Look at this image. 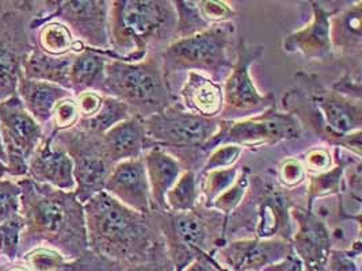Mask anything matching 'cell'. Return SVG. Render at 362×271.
I'll use <instances>...</instances> for the list:
<instances>
[{
    "label": "cell",
    "instance_id": "obj_28",
    "mask_svg": "<svg viewBox=\"0 0 362 271\" xmlns=\"http://www.w3.org/2000/svg\"><path fill=\"white\" fill-rule=\"evenodd\" d=\"M332 159H334V166L329 171L307 176L305 188H307L308 209L317 200L341 195L346 169L353 162L361 160V157H357L356 155L347 152L342 148H332Z\"/></svg>",
    "mask_w": 362,
    "mask_h": 271
},
{
    "label": "cell",
    "instance_id": "obj_13",
    "mask_svg": "<svg viewBox=\"0 0 362 271\" xmlns=\"http://www.w3.org/2000/svg\"><path fill=\"white\" fill-rule=\"evenodd\" d=\"M102 136L78 126L54 136L72 160L75 194L82 203L103 191L107 178L115 169V163L105 150Z\"/></svg>",
    "mask_w": 362,
    "mask_h": 271
},
{
    "label": "cell",
    "instance_id": "obj_25",
    "mask_svg": "<svg viewBox=\"0 0 362 271\" xmlns=\"http://www.w3.org/2000/svg\"><path fill=\"white\" fill-rule=\"evenodd\" d=\"M105 150L117 164L124 160L141 157L148 150L143 119L131 117L103 133Z\"/></svg>",
    "mask_w": 362,
    "mask_h": 271
},
{
    "label": "cell",
    "instance_id": "obj_34",
    "mask_svg": "<svg viewBox=\"0 0 362 271\" xmlns=\"http://www.w3.org/2000/svg\"><path fill=\"white\" fill-rule=\"evenodd\" d=\"M22 263L30 271H68L69 260L49 247H35L21 256Z\"/></svg>",
    "mask_w": 362,
    "mask_h": 271
},
{
    "label": "cell",
    "instance_id": "obj_41",
    "mask_svg": "<svg viewBox=\"0 0 362 271\" xmlns=\"http://www.w3.org/2000/svg\"><path fill=\"white\" fill-rule=\"evenodd\" d=\"M276 171V178L285 188H297L307 183V171L298 157H286Z\"/></svg>",
    "mask_w": 362,
    "mask_h": 271
},
{
    "label": "cell",
    "instance_id": "obj_21",
    "mask_svg": "<svg viewBox=\"0 0 362 271\" xmlns=\"http://www.w3.org/2000/svg\"><path fill=\"white\" fill-rule=\"evenodd\" d=\"M103 191L112 195L118 203L136 212H156L151 197L143 156L117 163L105 183Z\"/></svg>",
    "mask_w": 362,
    "mask_h": 271
},
{
    "label": "cell",
    "instance_id": "obj_38",
    "mask_svg": "<svg viewBox=\"0 0 362 271\" xmlns=\"http://www.w3.org/2000/svg\"><path fill=\"white\" fill-rule=\"evenodd\" d=\"M243 152H245V150L239 145H233V144L218 145L208 155V157H206L202 169L198 172V175L206 174V172L214 171V169L233 167V166L238 164V162L240 160Z\"/></svg>",
    "mask_w": 362,
    "mask_h": 271
},
{
    "label": "cell",
    "instance_id": "obj_47",
    "mask_svg": "<svg viewBox=\"0 0 362 271\" xmlns=\"http://www.w3.org/2000/svg\"><path fill=\"white\" fill-rule=\"evenodd\" d=\"M183 271H221L211 255H201Z\"/></svg>",
    "mask_w": 362,
    "mask_h": 271
},
{
    "label": "cell",
    "instance_id": "obj_49",
    "mask_svg": "<svg viewBox=\"0 0 362 271\" xmlns=\"http://www.w3.org/2000/svg\"><path fill=\"white\" fill-rule=\"evenodd\" d=\"M7 178V166L0 162V179Z\"/></svg>",
    "mask_w": 362,
    "mask_h": 271
},
{
    "label": "cell",
    "instance_id": "obj_42",
    "mask_svg": "<svg viewBox=\"0 0 362 271\" xmlns=\"http://www.w3.org/2000/svg\"><path fill=\"white\" fill-rule=\"evenodd\" d=\"M197 4L201 16L211 26L232 22L238 17L230 3L223 0H201L197 1Z\"/></svg>",
    "mask_w": 362,
    "mask_h": 271
},
{
    "label": "cell",
    "instance_id": "obj_9",
    "mask_svg": "<svg viewBox=\"0 0 362 271\" xmlns=\"http://www.w3.org/2000/svg\"><path fill=\"white\" fill-rule=\"evenodd\" d=\"M165 248L174 271H183L201 255H212L226 244L227 216L198 203L183 213L158 212Z\"/></svg>",
    "mask_w": 362,
    "mask_h": 271
},
{
    "label": "cell",
    "instance_id": "obj_11",
    "mask_svg": "<svg viewBox=\"0 0 362 271\" xmlns=\"http://www.w3.org/2000/svg\"><path fill=\"white\" fill-rule=\"evenodd\" d=\"M266 51L264 44H251L239 35L235 47V60L228 76L223 82V110L218 119L239 121L258 116L276 104L272 91L262 94L251 78V67Z\"/></svg>",
    "mask_w": 362,
    "mask_h": 271
},
{
    "label": "cell",
    "instance_id": "obj_23",
    "mask_svg": "<svg viewBox=\"0 0 362 271\" xmlns=\"http://www.w3.org/2000/svg\"><path fill=\"white\" fill-rule=\"evenodd\" d=\"M17 95L26 112L44 129L49 126L54 106L62 100L74 97L71 91L60 85L40 80H29L22 75V72L18 76Z\"/></svg>",
    "mask_w": 362,
    "mask_h": 271
},
{
    "label": "cell",
    "instance_id": "obj_8",
    "mask_svg": "<svg viewBox=\"0 0 362 271\" xmlns=\"http://www.w3.org/2000/svg\"><path fill=\"white\" fill-rule=\"evenodd\" d=\"M236 25H212L205 32L175 40L159 51L165 75L199 72L223 85L235 60Z\"/></svg>",
    "mask_w": 362,
    "mask_h": 271
},
{
    "label": "cell",
    "instance_id": "obj_33",
    "mask_svg": "<svg viewBox=\"0 0 362 271\" xmlns=\"http://www.w3.org/2000/svg\"><path fill=\"white\" fill-rule=\"evenodd\" d=\"M173 3L177 14L175 40L192 37L211 28V25L201 16L197 1L175 0Z\"/></svg>",
    "mask_w": 362,
    "mask_h": 271
},
{
    "label": "cell",
    "instance_id": "obj_27",
    "mask_svg": "<svg viewBox=\"0 0 362 271\" xmlns=\"http://www.w3.org/2000/svg\"><path fill=\"white\" fill-rule=\"evenodd\" d=\"M74 54L50 56L35 47L23 60L21 72L29 80L48 82L69 91V68Z\"/></svg>",
    "mask_w": 362,
    "mask_h": 271
},
{
    "label": "cell",
    "instance_id": "obj_6",
    "mask_svg": "<svg viewBox=\"0 0 362 271\" xmlns=\"http://www.w3.org/2000/svg\"><path fill=\"white\" fill-rule=\"evenodd\" d=\"M98 92L122 102L132 117L140 119L159 114L178 102L159 51L151 52L140 61L109 60Z\"/></svg>",
    "mask_w": 362,
    "mask_h": 271
},
{
    "label": "cell",
    "instance_id": "obj_45",
    "mask_svg": "<svg viewBox=\"0 0 362 271\" xmlns=\"http://www.w3.org/2000/svg\"><path fill=\"white\" fill-rule=\"evenodd\" d=\"M81 113V119L94 117L102 106V95L97 91H84L75 97Z\"/></svg>",
    "mask_w": 362,
    "mask_h": 271
},
{
    "label": "cell",
    "instance_id": "obj_7",
    "mask_svg": "<svg viewBox=\"0 0 362 271\" xmlns=\"http://www.w3.org/2000/svg\"><path fill=\"white\" fill-rule=\"evenodd\" d=\"M147 145L174 156L185 171L198 172L209 153L208 143L220 129L221 119H205L186 112L180 101L165 112L143 119Z\"/></svg>",
    "mask_w": 362,
    "mask_h": 271
},
{
    "label": "cell",
    "instance_id": "obj_4",
    "mask_svg": "<svg viewBox=\"0 0 362 271\" xmlns=\"http://www.w3.org/2000/svg\"><path fill=\"white\" fill-rule=\"evenodd\" d=\"M304 187L281 186L274 169L251 174L245 198L227 217V240L230 235L245 232V237L291 241L295 232L291 210L295 206H307V188L301 191Z\"/></svg>",
    "mask_w": 362,
    "mask_h": 271
},
{
    "label": "cell",
    "instance_id": "obj_24",
    "mask_svg": "<svg viewBox=\"0 0 362 271\" xmlns=\"http://www.w3.org/2000/svg\"><path fill=\"white\" fill-rule=\"evenodd\" d=\"M143 160L146 164L153 207L156 212H165V194L175 185L185 169L174 156L160 148L147 150L143 155Z\"/></svg>",
    "mask_w": 362,
    "mask_h": 271
},
{
    "label": "cell",
    "instance_id": "obj_16",
    "mask_svg": "<svg viewBox=\"0 0 362 271\" xmlns=\"http://www.w3.org/2000/svg\"><path fill=\"white\" fill-rule=\"evenodd\" d=\"M292 251V244L284 239H228L212 255L223 271H264L282 260Z\"/></svg>",
    "mask_w": 362,
    "mask_h": 271
},
{
    "label": "cell",
    "instance_id": "obj_5",
    "mask_svg": "<svg viewBox=\"0 0 362 271\" xmlns=\"http://www.w3.org/2000/svg\"><path fill=\"white\" fill-rule=\"evenodd\" d=\"M177 14L170 0H115L109 7V42L115 60L140 61L175 41Z\"/></svg>",
    "mask_w": 362,
    "mask_h": 271
},
{
    "label": "cell",
    "instance_id": "obj_50",
    "mask_svg": "<svg viewBox=\"0 0 362 271\" xmlns=\"http://www.w3.org/2000/svg\"><path fill=\"white\" fill-rule=\"evenodd\" d=\"M221 271H223V270H221Z\"/></svg>",
    "mask_w": 362,
    "mask_h": 271
},
{
    "label": "cell",
    "instance_id": "obj_19",
    "mask_svg": "<svg viewBox=\"0 0 362 271\" xmlns=\"http://www.w3.org/2000/svg\"><path fill=\"white\" fill-rule=\"evenodd\" d=\"M311 20L303 28L288 34L282 40L285 53L301 54L305 60L320 66L334 67L335 57L329 38V19L338 10H329L319 1H310Z\"/></svg>",
    "mask_w": 362,
    "mask_h": 271
},
{
    "label": "cell",
    "instance_id": "obj_2",
    "mask_svg": "<svg viewBox=\"0 0 362 271\" xmlns=\"http://www.w3.org/2000/svg\"><path fill=\"white\" fill-rule=\"evenodd\" d=\"M17 182L22 190L19 215L25 222L18 259L35 247H49L69 262L90 254L84 209L75 191L37 183L29 176Z\"/></svg>",
    "mask_w": 362,
    "mask_h": 271
},
{
    "label": "cell",
    "instance_id": "obj_31",
    "mask_svg": "<svg viewBox=\"0 0 362 271\" xmlns=\"http://www.w3.org/2000/svg\"><path fill=\"white\" fill-rule=\"evenodd\" d=\"M35 33V45L44 53L50 56H66L72 53L76 40L64 23L49 20Z\"/></svg>",
    "mask_w": 362,
    "mask_h": 271
},
{
    "label": "cell",
    "instance_id": "obj_44",
    "mask_svg": "<svg viewBox=\"0 0 362 271\" xmlns=\"http://www.w3.org/2000/svg\"><path fill=\"white\" fill-rule=\"evenodd\" d=\"M110 271H174L170 256L165 255L143 263L134 265H115Z\"/></svg>",
    "mask_w": 362,
    "mask_h": 271
},
{
    "label": "cell",
    "instance_id": "obj_17",
    "mask_svg": "<svg viewBox=\"0 0 362 271\" xmlns=\"http://www.w3.org/2000/svg\"><path fill=\"white\" fill-rule=\"evenodd\" d=\"M291 216L295 224L291 244L304 271H326L332 250L327 224L307 206H295Z\"/></svg>",
    "mask_w": 362,
    "mask_h": 271
},
{
    "label": "cell",
    "instance_id": "obj_14",
    "mask_svg": "<svg viewBox=\"0 0 362 271\" xmlns=\"http://www.w3.org/2000/svg\"><path fill=\"white\" fill-rule=\"evenodd\" d=\"M44 132L18 95L0 103V136L7 153V178L28 176V162Z\"/></svg>",
    "mask_w": 362,
    "mask_h": 271
},
{
    "label": "cell",
    "instance_id": "obj_43",
    "mask_svg": "<svg viewBox=\"0 0 362 271\" xmlns=\"http://www.w3.org/2000/svg\"><path fill=\"white\" fill-rule=\"evenodd\" d=\"M298 159L307 171V175H317L326 172L334 166L332 152L327 147H313L303 153Z\"/></svg>",
    "mask_w": 362,
    "mask_h": 271
},
{
    "label": "cell",
    "instance_id": "obj_26",
    "mask_svg": "<svg viewBox=\"0 0 362 271\" xmlns=\"http://www.w3.org/2000/svg\"><path fill=\"white\" fill-rule=\"evenodd\" d=\"M109 60H115L112 51L84 48L75 53L69 68V91L74 97L84 91H97L105 79V69Z\"/></svg>",
    "mask_w": 362,
    "mask_h": 271
},
{
    "label": "cell",
    "instance_id": "obj_20",
    "mask_svg": "<svg viewBox=\"0 0 362 271\" xmlns=\"http://www.w3.org/2000/svg\"><path fill=\"white\" fill-rule=\"evenodd\" d=\"M54 133L45 129L44 137L28 162V176L37 183L64 191H75L74 164L66 150L56 141Z\"/></svg>",
    "mask_w": 362,
    "mask_h": 271
},
{
    "label": "cell",
    "instance_id": "obj_18",
    "mask_svg": "<svg viewBox=\"0 0 362 271\" xmlns=\"http://www.w3.org/2000/svg\"><path fill=\"white\" fill-rule=\"evenodd\" d=\"M329 38L334 67L345 72L362 73V1L357 0L338 8L329 19Z\"/></svg>",
    "mask_w": 362,
    "mask_h": 271
},
{
    "label": "cell",
    "instance_id": "obj_15",
    "mask_svg": "<svg viewBox=\"0 0 362 271\" xmlns=\"http://www.w3.org/2000/svg\"><path fill=\"white\" fill-rule=\"evenodd\" d=\"M109 7L106 0H66L56 1L52 20L64 23L74 38L84 47L110 51Z\"/></svg>",
    "mask_w": 362,
    "mask_h": 271
},
{
    "label": "cell",
    "instance_id": "obj_29",
    "mask_svg": "<svg viewBox=\"0 0 362 271\" xmlns=\"http://www.w3.org/2000/svg\"><path fill=\"white\" fill-rule=\"evenodd\" d=\"M199 203L197 174L194 171H183L175 185L165 194V212H189L193 210Z\"/></svg>",
    "mask_w": 362,
    "mask_h": 271
},
{
    "label": "cell",
    "instance_id": "obj_32",
    "mask_svg": "<svg viewBox=\"0 0 362 271\" xmlns=\"http://www.w3.org/2000/svg\"><path fill=\"white\" fill-rule=\"evenodd\" d=\"M242 166L236 164L230 169H214L206 174L198 175L199 185V201L205 206L212 209L214 201L230 188L239 176Z\"/></svg>",
    "mask_w": 362,
    "mask_h": 271
},
{
    "label": "cell",
    "instance_id": "obj_48",
    "mask_svg": "<svg viewBox=\"0 0 362 271\" xmlns=\"http://www.w3.org/2000/svg\"><path fill=\"white\" fill-rule=\"evenodd\" d=\"M11 263H13V262H11ZM11 263H10L8 267H4V271H30L23 263H16V265H13V266H11Z\"/></svg>",
    "mask_w": 362,
    "mask_h": 271
},
{
    "label": "cell",
    "instance_id": "obj_37",
    "mask_svg": "<svg viewBox=\"0 0 362 271\" xmlns=\"http://www.w3.org/2000/svg\"><path fill=\"white\" fill-rule=\"evenodd\" d=\"M81 119V113L76 104L75 97H69L59 102L52 113L49 126L47 128L49 132L57 135L59 132L68 131L78 125Z\"/></svg>",
    "mask_w": 362,
    "mask_h": 271
},
{
    "label": "cell",
    "instance_id": "obj_22",
    "mask_svg": "<svg viewBox=\"0 0 362 271\" xmlns=\"http://www.w3.org/2000/svg\"><path fill=\"white\" fill-rule=\"evenodd\" d=\"M182 107L199 117L218 119L223 110V88L199 72H189L178 92Z\"/></svg>",
    "mask_w": 362,
    "mask_h": 271
},
{
    "label": "cell",
    "instance_id": "obj_36",
    "mask_svg": "<svg viewBox=\"0 0 362 271\" xmlns=\"http://www.w3.org/2000/svg\"><path fill=\"white\" fill-rule=\"evenodd\" d=\"M25 222L21 215L0 224V256L7 262H16L19 258L21 235Z\"/></svg>",
    "mask_w": 362,
    "mask_h": 271
},
{
    "label": "cell",
    "instance_id": "obj_40",
    "mask_svg": "<svg viewBox=\"0 0 362 271\" xmlns=\"http://www.w3.org/2000/svg\"><path fill=\"white\" fill-rule=\"evenodd\" d=\"M21 194L22 190L18 185L17 179H0V224L19 215Z\"/></svg>",
    "mask_w": 362,
    "mask_h": 271
},
{
    "label": "cell",
    "instance_id": "obj_3",
    "mask_svg": "<svg viewBox=\"0 0 362 271\" xmlns=\"http://www.w3.org/2000/svg\"><path fill=\"white\" fill-rule=\"evenodd\" d=\"M282 110L325 147L362 156V101L335 92L315 73L297 71L282 95Z\"/></svg>",
    "mask_w": 362,
    "mask_h": 271
},
{
    "label": "cell",
    "instance_id": "obj_12",
    "mask_svg": "<svg viewBox=\"0 0 362 271\" xmlns=\"http://www.w3.org/2000/svg\"><path fill=\"white\" fill-rule=\"evenodd\" d=\"M304 131L293 116L280 110L276 104L264 113L239 119V121H223L218 132L206 145V152L218 145L233 144L243 150H257L264 147H272L284 141L300 140Z\"/></svg>",
    "mask_w": 362,
    "mask_h": 271
},
{
    "label": "cell",
    "instance_id": "obj_10",
    "mask_svg": "<svg viewBox=\"0 0 362 271\" xmlns=\"http://www.w3.org/2000/svg\"><path fill=\"white\" fill-rule=\"evenodd\" d=\"M41 1H0V103L17 95L18 76L33 51L35 33L30 25Z\"/></svg>",
    "mask_w": 362,
    "mask_h": 271
},
{
    "label": "cell",
    "instance_id": "obj_30",
    "mask_svg": "<svg viewBox=\"0 0 362 271\" xmlns=\"http://www.w3.org/2000/svg\"><path fill=\"white\" fill-rule=\"evenodd\" d=\"M132 117L129 109L122 102L102 95V106L98 113L88 119H79L78 128H82L84 131H90L94 133H106L109 129H112L115 125L127 121Z\"/></svg>",
    "mask_w": 362,
    "mask_h": 271
},
{
    "label": "cell",
    "instance_id": "obj_39",
    "mask_svg": "<svg viewBox=\"0 0 362 271\" xmlns=\"http://www.w3.org/2000/svg\"><path fill=\"white\" fill-rule=\"evenodd\" d=\"M326 271H361V240L349 248H332Z\"/></svg>",
    "mask_w": 362,
    "mask_h": 271
},
{
    "label": "cell",
    "instance_id": "obj_1",
    "mask_svg": "<svg viewBox=\"0 0 362 271\" xmlns=\"http://www.w3.org/2000/svg\"><path fill=\"white\" fill-rule=\"evenodd\" d=\"M88 250L113 265L168 255L158 212L140 213L100 191L83 203Z\"/></svg>",
    "mask_w": 362,
    "mask_h": 271
},
{
    "label": "cell",
    "instance_id": "obj_35",
    "mask_svg": "<svg viewBox=\"0 0 362 271\" xmlns=\"http://www.w3.org/2000/svg\"><path fill=\"white\" fill-rule=\"evenodd\" d=\"M251 174H252L251 169L247 166H243L240 169L239 176L235 181V183L214 201L212 209L228 217L245 198V195L247 193L248 185H250Z\"/></svg>",
    "mask_w": 362,
    "mask_h": 271
},
{
    "label": "cell",
    "instance_id": "obj_46",
    "mask_svg": "<svg viewBox=\"0 0 362 271\" xmlns=\"http://www.w3.org/2000/svg\"><path fill=\"white\" fill-rule=\"evenodd\" d=\"M264 271H304L303 263L298 259V256L295 254L293 248L289 254L286 255L282 260L266 267Z\"/></svg>",
    "mask_w": 362,
    "mask_h": 271
}]
</instances>
